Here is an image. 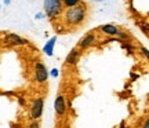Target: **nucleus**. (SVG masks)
<instances>
[{"label": "nucleus", "mask_w": 149, "mask_h": 128, "mask_svg": "<svg viewBox=\"0 0 149 128\" xmlns=\"http://www.w3.org/2000/svg\"><path fill=\"white\" fill-rule=\"evenodd\" d=\"M87 14H88V8H87L86 3L81 1L77 6L65 8L61 18L66 28H79L86 22Z\"/></svg>", "instance_id": "obj_1"}, {"label": "nucleus", "mask_w": 149, "mask_h": 128, "mask_svg": "<svg viewBox=\"0 0 149 128\" xmlns=\"http://www.w3.org/2000/svg\"><path fill=\"white\" fill-rule=\"evenodd\" d=\"M64 10L65 7L62 0H44L43 1V11L46 12L47 18H50L51 21L61 18Z\"/></svg>", "instance_id": "obj_2"}, {"label": "nucleus", "mask_w": 149, "mask_h": 128, "mask_svg": "<svg viewBox=\"0 0 149 128\" xmlns=\"http://www.w3.org/2000/svg\"><path fill=\"white\" fill-rule=\"evenodd\" d=\"M48 75H50V72L47 70V68H46L44 64H42L40 61H36V62L33 64V79H35V81H36L37 84L47 83Z\"/></svg>", "instance_id": "obj_3"}, {"label": "nucleus", "mask_w": 149, "mask_h": 128, "mask_svg": "<svg viewBox=\"0 0 149 128\" xmlns=\"http://www.w3.org/2000/svg\"><path fill=\"white\" fill-rule=\"evenodd\" d=\"M68 107L69 103L66 101V96L64 94H58L55 101H54V110H55V116L57 118H65L68 114Z\"/></svg>", "instance_id": "obj_4"}, {"label": "nucleus", "mask_w": 149, "mask_h": 128, "mask_svg": "<svg viewBox=\"0 0 149 128\" xmlns=\"http://www.w3.org/2000/svg\"><path fill=\"white\" fill-rule=\"evenodd\" d=\"M43 110H44V98L43 96L35 98L31 102V118L32 120H40L43 116Z\"/></svg>", "instance_id": "obj_5"}, {"label": "nucleus", "mask_w": 149, "mask_h": 128, "mask_svg": "<svg viewBox=\"0 0 149 128\" xmlns=\"http://www.w3.org/2000/svg\"><path fill=\"white\" fill-rule=\"evenodd\" d=\"M97 35L94 32H88V33H86L83 37L79 40V43H77V47L81 50V51H84V50H87V48H90L93 47L94 44L97 43Z\"/></svg>", "instance_id": "obj_6"}, {"label": "nucleus", "mask_w": 149, "mask_h": 128, "mask_svg": "<svg viewBox=\"0 0 149 128\" xmlns=\"http://www.w3.org/2000/svg\"><path fill=\"white\" fill-rule=\"evenodd\" d=\"M3 42H4V44H7V46H14V47L26 46L28 43H29L26 39L21 37V36H18L15 33H7L4 37H3Z\"/></svg>", "instance_id": "obj_7"}, {"label": "nucleus", "mask_w": 149, "mask_h": 128, "mask_svg": "<svg viewBox=\"0 0 149 128\" xmlns=\"http://www.w3.org/2000/svg\"><path fill=\"white\" fill-rule=\"evenodd\" d=\"M80 57H81V50L79 47L72 48L69 51V54L66 55V58H65V65L66 66H76Z\"/></svg>", "instance_id": "obj_8"}, {"label": "nucleus", "mask_w": 149, "mask_h": 128, "mask_svg": "<svg viewBox=\"0 0 149 128\" xmlns=\"http://www.w3.org/2000/svg\"><path fill=\"white\" fill-rule=\"evenodd\" d=\"M98 30L104 35H107V36H117V33H119V28L116 25H113V24H105V25H101V26L98 28Z\"/></svg>", "instance_id": "obj_9"}, {"label": "nucleus", "mask_w": 149, "mask_h": 128, "mask_svg": "<svg viewBox=\"0 0 149 128\" xmlns=\"http://www.w3.org/2000/svg\"><path fill=\"white\" fill-rule=\"evenodd\" d=\"M55 43H57V36H53L51 39H48L47 43H46L42 48L43 54L47 55V57H53L54 55V48H55Z\"/></svg>", "instance_id": "obj_10"}, {"label": "nucleus", "mask_w": 149, "mask_h": 128, "mask_svg": "<svg viewBox=\"0 0 149 128\" xmlns=\"http://www.w3.org/2000/svg\"><path fill=\"white\" fill-rule=\"evenodd\" d=\"M64 3V7L68 8V7H73V6H77L79 3H81V0H62Z\"/></svg>", "instance_id": "obj_11"}, {"label": "nucleus", "mask_w": 149, "mask_h": 128, "mask_svg": "<svg viewBox=\"0 0 149 128\" xmlns=\"http://www.w3.org/2000/svg\"><path fill=\"white\" fill-rule=\"evenodd\" d=\"M46 12L43 11V12H37L36 15H35V19H37V21H40V19H43V18H46Z\"/></svg>", "instance_id": "obj_12"}, {"label": "nucleus", "mask_w": 149, "mask_h": 128, "mask_svg": "<svg viewBox=\"0 0 149 128\" xmlns=\"http://www.w3.org/2000/svg\"><path fill=\"white\" fill-rule=\"evenodd\" d=\"M50 75H51L54 79H55V77H58V76H59V70L57 69V68H54V69L50 70Z\"/></svg>", "instance_id": "obj_13"}, {"label": "nucleus", "mask_w": 149, "mask_h": 128, "mask_svg": "<svg viewBox=\"0 0 149 128\" xmlns=\"http://www.w3.org/2000/svg\"><path fill=\"white\" fill-rule=\"evenodd\" d=\"M122 47H123V48H126V50H128V53H133V51H134L133 46H130V44H127V43H123Z\"/></svg>", "instance_id": "obj_14"}, {"label": "nucleus", "mask_w": 149, "mask_h": 128, "mask_svg": "<svg viewBox=\"0 0 149 128\" xmlns=\"http://www.w3.org/2000/svg\"><path fill=\"white\" fill-rule=\"evenodd\" d=\"M141 54L144 55V57H146V58L149 59V50L145 47H141Z\"/></svg>", "instance_id": "obj_15"}, {"label": "nucleus", "mask_w": 149, "mask_h": 128, "mask_svg": "<svg viewBox=\"0 0 149 128\" xmlns=\"http://www.w3.org/2000/svg\"><path fill=\"white\" fill-rule=\"evenodd\" d=\"M145 128H149V117H146V120H145V123L142 124Z\"/></svg>", "instance_id": "obj_16"}, {"label": "nucleus", "mask_w": 149, "mask_h": 128, "mask_svg": "<svg viewBox=\"0 0 149 128\" xmlns=\"http://www.w3.org/2000/svg\"><path fill=\"white\" fill-rule=\"evenodd\" d=\"M37 125H39V123H32L31 124V127H37Z\"/></svg>", "instance_id": "obj_17"}, {"label": "nucleus", "mask_w": 149, "mask_h": 128, "mask_svg": "<svg viewBox=\"0 0 149 128\" xmlns=\"http://www.w3.org/2000/svg\"><path fill=\"white\" fill-rule=\"evenodd\" d=\"M10 3H11V0H4V4H7V6H8V4H10Z\"/></svg>", "instance_id": "obj_18"}, {"label": "nucleus", "mask_w": 149, "mask_h": 128, "mask_svg": "<svg viewBox=\"0 0 149 128\" xmlns=\"http://www.w3.org/2000/svg\"><path fill=\"white\" fill-rule=\"evenodd\" d=\"M93 1H102V0H93Z\"/></svg>", "instance_id": "obj_19"}]
</instances>
